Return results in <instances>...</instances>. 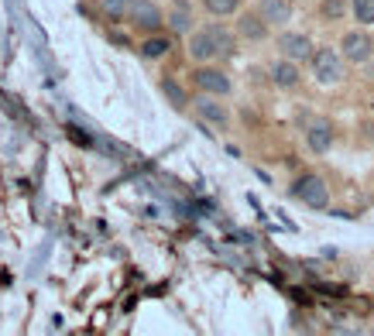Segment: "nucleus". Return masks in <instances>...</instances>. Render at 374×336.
<instances>
[{"label": "nucleus", "instance_id": "nucleus-6", "mask_svg": "<svg viewBox=\"0 0 374 336\" xmlns=\"http://www.w3.org/2000/svg\"><path fill=\"white\" fill-rule=\"evenodd\" d=\"M340 55L347 62H354V65H364V62H371L374 55V38L368 31H347L343 38H340Z\"/></svg>", "mask_w": 374, "mask_h": 336}, {"label": "nucleus", "instance_id": "nucleus-5", "mask_svg": "<svg viewBox=\"0 0 374 336\" xmlns=\"http://www.w3.org/2000/svg\"><path fill=\"white\" fill-rule=\"evenodd\" d=\"M127 24L144 31V35H158L161 24H165V14H161V7H158L155 0H131V7H127Z\"/></svg>", "mask_w": 374, "mask_h": 336}, {"label": "nucleus", "instance_id": "nucleus-18", "mask_svg": "<svg viewBox=\"0 0 374 336\" xmlns=\"http://www.w3.org/2000/svg\"><path fill=\"white\" fill-rule=\"evenodd\" d=\"M127 7L131 0H103V14L110 21H127Z\"/></svg>", "mask_w": 374, "mask_h": 336}, {"label": "nucleus", "instance_id": "nucleus-14", "mask_svg": "<svg viewBox=\"0 0 374 336\" xmlns=\"http://www.w3.org/2000/svg\"><path fill=\"white\" fill-rule=\"evenodd\" d=\"M169 48H172V41L165 38V35H148V38L141 41V59H148V62H155L161 59V55H169Z\"/></svg>", "mask_w": 374, "mask_h": 336}, {"label": "nucleus", "instance_id": "nucleus-9", "mask_svg": "<svg viewBox=\"0 0 374 336\" xmlns=\"http://www.w3.org/2000/svg\"><path fill=\"white\" fill-rule=\"evenodd\" d=\"M333 124L330 120H313L309 127H306V148L313 151V155H326L330 148H333Z\"/></svg>", "mask_w": 374, "mask_h": 336}, {"label": "nucleus", "instance_id": "nucleus-8", "mask_svg": "<svg viewBox=\"0 0 374 336\" xmlns=\"http://www.w3.org/2000/svg\"><path fill=\"white\" fill-rule=\"evenodd\" d=\"M268 35H272V24L261 18L257 11H240V14H237V38L268 41Z\"/></svg>", "mask_w": 374, "mask_h": 336}, {"label": "nucleus", "instance_id": "nucleus-11", "mask_svg": "<svg viewBox=\"0 0 374 336\" xmlns=\"http://www.w3.org/2000/svg\"><path fill=\"white\" fill-rule=\"evenodd\" d=\"M268 76H272V82H275L278 90H296L299 82H302V72H299V62H292V59H282L268 69Z\"/></svg>", "mask_w": 374, "mask_h": 336}, {"label": "nucleus", "instance_id": "nucleus-15", "mask_svg": "<svg viewBox=\"0 0 374 336\" xmlns=\"http://www.w3.org/2000/svg\"><path fill=\"white\" fill-rule=\"evenodd\" d=\"M158 86H161V93H165V99H169V103L176 107L178 114H182V110L189 107V93H186V90H182V86H178L176 80H169V76H165V80L158 82Z\"/></svg>", "mask_w": 374, "mask_h": 336}, {"label": "nucleus", "instance_id": "nucleus-10", "mask_svg": "<svg viewBox=\"0 0 374 336\" xmlns=\"http://www.w3.org/2000/svg\"><path fill=\"white\" fill-rule=\"evenodd\" d=\"M196 114L206 124H213V127H227L230 124V110H227V103H220V97H210V93H203L196 99Z\"/></svg>", "mask_w": 374, "mask_h": 336}, {"label": "nucleus", "instance_id": "nucleus-2", "mask_svg": "<svg viewBox=\"0 0 374 336\" xmlns=\"http://www.w3.org/2000/svg\"><path fill=\"white\" fill-rule=\"evenodd\" d=\"M193 82H196L199 93H210V97H230L234 93V80L227 69H220L213 62H203L193 69Z\"/></svg>", "mask_w": 374, "mask_h": 336}, {"label": "nucleus", "instance_id": "nucleus-17", "mask_svg": "<svg viewBox=\"0 0 374 336\" xmlns=\"http://www.w3.org/2000/svg\"><path fill=\"white\" fill-rule=\"evenodd\" d=\"M347 0H319V18L323 21H343V14H347Z\"/></svg>", "mask_w": 374, "mask_h": 336}, {"label": "nucleus", "instance_id": "nucleus-19", "mask_svg": "<svg viewBox=\"0 0 374 336\" xmlns=\"http://www.w3.org/2000/svg\"><path fill=\"white\" fill-rule=\"evenodd\" d=\"M351 11L360 24H374V0H351Z\"/></svg>", "mask_w": 374, "mask_h": 336}, {"label": "nucleus", "instance_id": "nucleus-13", "mask_svg": "<svg viewBox=\"0 0 374 336\" xmlns=\"http://www.w3.org/2000/svg\"><path fill=\"white\" fill-rule=\"evenodd\" d=\"M165 24H169V31H176V35H186V38H189V35L196 31V21H193V11H189V7H186L182 0H178L176 7L169 11V18H165Z\"/></svg>", "mask_w": 374, "mask_h": 336}, {"label": "nucleus", "instance_id": "nucleus-1", "mask_svg": "<svg viewBox=\"0 0 374 336\" xmlns=\"http://www.w3.org/2000/svg\"><path fill=\"white\" fill-rule=\"evenodd\" d=\"M186 52H189V59L203 65V62H217V59H230L237 52V31L230 28H223L220 21L213 24H203L196 28L189 41H186Z\"/></svg>", "mask_w": 374, "mask_h": 336}, {"label": "nucleus", "instance_id": "nucleus-4", "mask_svg": "<svg viewBox=\"0 0 374 336\" xmlns=\"http://www.w3.org/2000/svg\"><path fill=\"white\" fill-rule=\"evenodd\" d=\"M292 196L309 210H326L330 206V185L319 175H299L292 182Z\"/></svg>", "mask_w": 374, "mask_h": 336}, {"label": "nucleus", "instance_id": "nucleus-7", "mask_svg": "<svg viewBox=\"0 0 374 336\" xmlns=\"http://www.w3.org/2000/svg\"><path fill=\"white\" fill-rule=\"evenodd\" d=\"M275 45H278V55H285V59H292V62L313 59V52H316L309 35H302V31H282Z\"/></svg>", "mask_w": 374, "mask_h": 336}, {"label": "nucleus", "instance_id": "nucleus-3", "mask_svg": "<svg viewBox=\"0 0 374 336\" xmlns=\"http://www.w3.org/2000/svg\"><path fill=\"white\" fill-rule=\"evenodd\" d=\"M309 62H313V76L323 82V86H336V82L343 80V62L347 59L336 52L333 45H319Z\"/></svg>", "mask_w": 374, "mask_h": 336}, {"label": "nucleus", "instance_id": "nucleus-12", "mask_svg": "<svg viewBox=\"0 0 374 336\" xmlns=\"http://www.w3.org/2000/svg\"><path fill=\"white\" fill-rule=\"evenodd\" d=\"M255 11L268 21L272 28H285V24L292 21V4H289V0H257Z\"/></svg>", "mask_w": 374, "mask_h": 336}, {"label": "nucleus", "instance_id": "nucleus-16", "mask_svg": "<svg viewBox=\"0 0 374 336\" xmlns=\"http://www.w3.org/2000/svg\"><path fill=\"white\" fill-rule=\"evenodd\" d=\"M206 14L213 18H230V14H240V0H203Z\"/></svg>", "mask_w": 374, "mask_h": 336}]
</instances>
